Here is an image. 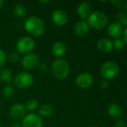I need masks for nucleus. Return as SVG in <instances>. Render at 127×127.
I'll return each instance as SVG.
<instances>
[{
    "label": "nucleus",
    "mask_w": 127,
    "mask_h": 127,
    "mask_svg": "<svg viewBox=\"0 0 127 127\" xmlns=\"http://www.w3.org/2000/svg\"><path fill=\"white\" fill-rule=\"evenodd\" d=\"M51 20L53 23L57 26H64L68 22V18L67 13L64 10L57 9L54 10L51 14Z\"/></svg>",
    "instance_id": "obj_10"
},
{
    "label": "nucleus",
    "mask_w": 127,
    "mask_h": 127,
    "mask_svg": "<svg viewBox=\"0 0 127 127\" xmlns=\"http://www.w3.org/2000/svg\"><path fill=\"white\" fill-rule=\"evenodd\" d=\"M22 127H42V120L39 115L35 113H30L22 118Z\"/></svg>",
    "instance_id": "obj_7"
},
{
    "label": "nucleus",
    "mask_w": 127,
    "mask_h": 127,
    "mask_svg": "<svg viewBox=\"0 0 127 127\" xmlns=\"http://www.w3.org/2000/svg\"><path fill=\"white\" fill-rule=\"evenodd\" d=\"M0 80L5 83H9L13 80V74L9 69H2L0 71Z\"/></svg>",
    "instance_id": "obj_20"
},
{
    "label": "nucleus",
    "mask_w": 127,
    "mask_h": 127,
    "mask_svg": "<svg viewBox=\"0 0 127 127\" xmlns=\"http://www.w3.org/2000/svg\"><path fill=\"white\" fill-rule=\"evenodd\" d=\"M87 22L89 27L96 30H103L108 25V18L103 12L97 10L92 13Z\"/></svg>",
    "instance_id": "obj_3"
},
{
    "label": "nucleus",
    "mask_w": 127,
    "mask_h": 127,
    "mask_svg": "<svg viewBox=\"0 0 127 127\" xmlns=\"http://www.w3.org/2000/svg\"><path fill=\"white\" fill-rule=\"evenodd\" d=\"M7 59L10 63H16L19 59V54L17 51H11L8 54Z\"/></svg>",
    "instance_id": "obj_25"
},
{
    "label": "nucleus",
    "mask_w": 127,
    "mask_h": 127,
    "mask_svg": "<svg viewBox=\"0 0 127 127\" xmlns=\"http://www.w3.org/2000/svg\"><path fill=\"white\" fill-rule=\"evenodd\" d=\"M25 108L21 103L13 104L10 109V115L16 121H18L20 119H22L25 117Z\"/></svg>",
    "instance_id": "obj_13"
},
{
    "label": "nucleus",
    "mask_w": 127,
    "mask_h": 127,
    "mask_svg": "<svg viewBox=\"0 0 127 127\" xmlns=\"http://www.w3.org/2000/svg\"><path fill=\"white\" fill-rule=\"evenodd\" d=\"M77 13L82 20L88 19L92 13V5L89 2L83 1L77 6Z\"/></svg>",
    "instance_id": "obj_11"
},
{
    "label": "nucleus",
    "mask_w": 127,
    "mask_h": 127,
    "mask_svg": "<svg viewBox=\"0 0 127 127\" xmlns=\"http://www.w3.org/2000/svg\"><path fill=\"white\" fill-rule=\"evenodd\" d=\"M108 115L115 119L120 118L123 115V109L121 106L118 103H112L109 106L107 109Z\"/></svg>",
    "instance_id": "obj_16"
},
{
    "label": "nucleus",
    "mask_w": 127,
    "mask_h": 127,
    "mask_svg": "<svg viewBox=\"0 0 127 127\" xmlns=\"http://www.w3.org/2000/svg\"><path fill=\"white\" fill-rule=\"evenodd\" d=\"M119 71L120 67L118 64L112 61H109L103 63L100 70L101 77L106 80H109L116 77L119 74Z\"/></svg>",
    "instance_id": "obj_4"
},
{
    "label": "nucleus",
    "mask_w": 127,
    "mask_h": 127,
    "mask_svg": "<svg viewBox=\"0 0 127 127\" xmlns=\"http://www.w3.org/2000/svg\"><path fill=\"white\" fill-rule=\"evenodd\" d=\"M40 2L42 3V4H48V3L51 2V0H48V1H40Z\"/></svg>",
    "instance_id": "obj_32"
},
{
    "label": "nucleus",
    "mask_w": 127,
    "mask_h": 127,
    "mask_svg": "<svg viewBox=\"0 0 127 127\" xmlns=\"http://www.w3.org/2000/svg\"><path fill=\"white\" fill-rule=\"evenodd\" d=\"M38 68H39V70L41 71V72H42V73H45V72H46L47 71H48V65L45 63H39V65H38Z\"/></svg>",
    "instance_id": "obj_27"
},
{
    "label": "nucleus",
    "mask_w": 127,
    "mask_h": 127,
    "mask_svg": "<svg viewBox=\"0 0 127 127\" xmlns=\"http://www.w3.org/2000/svg\"><path fill=\"white\" fill-rule=\"evenodd\" d=\"M97 48L103 53H109L113 50L112 41L108 38H102L97 41Z\"/></svg>",
    "instance_id": "obj_15"
},
{
    "label": "nucleus",
    "mask_w": 127,
    "mask_h": 127,
    "mask_svg": "<svg viewBox=\"0 0 127 127\" xmlns=\"http://www.w3.org/2000/svg\"><path fill=\"white\" fill-rule=\"evenodd\" d=\"M117 22L121 25L123 27L127 25V13L125 11H121L117 13L116 15Z\"/></svg>",
    "instance_id": "obj_21"
},
{
    "label": "nucleus",
    "mask_w": 127,
    "mask_h": 127,
    "mask_svg": "<svg viewBox=\"0 0 127 127\" xmlns=\"http://www.w3.org/2000/svg\"><path fill=\"white\" fill-rule=\"evenodd\" d=\"M15 93V90L14 88L12 86L10 85H7L2 91V94L4 95V97H11Z\"/></svg>",
    "instance_id": "obj_24"
},
{
    "label": "nucleus",
    "mask_w": 127,
    "mask_h": 127,
    "mask_svg": "<svg viewBox=\"0 0 127 127\" xmlns=\"http://www.w3.org/2000/svg\"><path fill=\"white\" fill-rule=\"evenodd\" d=\"M34 78L30 73L21 72L14 77V84L19 89L29 88L33 83Z\"/></svg>",
    "instance_id": "obj_6"
},
{
    "label": "nucleus",
    "mask_w": 127,
    "mask_h": 127,
    "mask_svg": "<svg viewBox=\"0 0 127 127\" xmlns=\"http://www.w3.org/2000/svg\"><path fill=\"white\" fill-rule=\"evenodd\" d=\"M112 44H113V48H115L117 51H121L122 50L124 46H125V43L123 41L122 38H117L115 39L114 41H112Z\"/></svg>",
    "instance_id": "obj_23"
},
{
    "label": "nucleus",
    "mask_w": 127,
    "mask_h": 127,
    "mask_svg": "<svg viewBox=\"0 0 127 127\" xmlns=\"http://www.w3.org/2000/svg\"><path fill=\"white\" fill-rule=\"evenodd\" d=\"M124 27L120 25L117 22H114L110 23L107 26V34L110 36L112 38L117 39V38H121V36L123 34L124 32Z\"/></svg>",
    "instance_id": "obj_12"
},
{
    "label": "nucleus",
    "mask_w": 127,
    "mask_h": 127,
    "mask_svg": "<svg viewBox=\"0 0 127 127\" xmlns=\"http://www.w3.org/2000/svg\"><path fill=\"white\" fill-rule=\"evenodd\" d=\"M3 4H4V1H1V0H0V9L3 7Z\"/></svg>",
    "instance_id": "obj_33"
},
{
    "label": "nucleus",
    "mask_w": 127,
    "mask_h": 127,
    "mask_svg": "<svg viewBox=\"0 0 127 127\" xmlns=\"http://www.w3.org/2000/svg\"><path fill=\"white\" fill-rule=\"evenodd\" d=\"M95 127V126H92V127Z\"/></svg>",
    "instance_id": "obj_34"
},
{
    "label": "nucleus",
    "mask_w": 127,
    "mask_h": 127,
    "mask_svg": "<svg viewBox=\"0 0 127 127\" xmlns=\"http://www.w3.org/2000/svg\"><path fill=\"white\" fill-rule=\"evenodd\" d=\"M11 127H22V125L18 121H13L11 124Z\"/></svg>",
    "instance_id": "obj_31"
},
{
    "label": "nucleus",
    "mask_w": 127,
    "mask_h": 127,
    "mask_svg": "<svg viewBox=\"0 0 127 127\" xmlns=\"http://www.w3.org/2000/svg\"><path fill=\"white\" fill-rule=\"evenodd\" d=\"M94 83L93 76L88 72H84L79 74L76 78L77 86L82 89H86L90 88Z\"/></svg>",
    "instance_id": "obj_9"
},
{
    "label": "nucleus",
    "mask_w": 127,
    "mask_h": 127,
    "mask_svg": "<svg viewBox=\"0 0 127 127\" xmlns=\"http://www.w3.org/2000/svg\"><path fill=\"white\" fill-rule=\"evenodd\" d=\"M38 106H39V103L36 100L30 99L26 102V103L24 106L25 108V110L27 109L29 112H32V111H34L35 109H36L38 108Z\"/></svg>",
    "instance_id": "obj_22"
},
{
    "label": "nucleus",
    "mask_w": 127,
    "mask_h": 127,
    "mask_svg": "<svg viewBox=\"0 0 127 127\" xmlns=\"http://www.w3.org/2000/svg\"><path fill=\"white\" fill-rule=\"evenodd\" d=\"M39 115L42 117H49L54 112V108L50 104H44L42 105L38 109Z\"/></svg>",
    "instance_id": "obj_18"
},
{
    "label": "nucleus",
    "mask_w": 127,
    "mask_h": 127,
    "mask_svg": "<svg viewBox=\"0 0 127 127\" xmlns=\"http://www.w3.org/2000/svg\"><path fill=\"white\" fill-rule=\"evenodd\" d=\"M13 12L16 16H17L18 18H21V19L25 17L27 13L25 6L22 4H15L13 7Z\"/></svg>",
    "instance_id": "obj_19"
},
{
    "label": "nucleus",
    "mask_w": 127,
    "mask_h": 127,
    "mask_svg": "<svg viewBox=\"0 0 127 127\" xmlns=\"http://www.w3.org/2000/svg\"><path fill=\"white\" fill-rule=\"evenodd\" d=\"M122 36H123V38H122L123 41L124 42V43H125V44H127V28H124Z\"/></svg>",
    "instance_id": "obj_30"
},
{
    "label": "nucleus",
    "mask_w": 127,
    "mask_h": 127,
    "mask_svg": "<svg viewBox=\"0 0 127 127\" xmlns=\"http://www.w3.org/2000/svg\"><path fill=\"white\" fill-rule=\"evenodd\" d=\"M74 31L78 37H84L89 33V25L86 20H80L74 25Z\"/></svg>",
    "instance_id": "obj_14"
},
{
    "label": "nucleus",
    "mask_w": 127,
    "mask_h": 127,
    "mask_svg": "<svg viewBox=\"0 0 127 127\" xmlns=\"http://www.w3.org/2000/svg\"><path fill=\"white\" fill-rule=\"evenodd\" d=\"M39 58L35 54H25L21 60L22 66L26 70H32L38 66Z\"/></svg>",
    "instance_id": "obj_8"
},
{
    "label": "nucleus",
    "mask_w": 127,
    "mask_h": 127,
    "mask_svg": "<svg viewBox=\"0 0 127 127\" xmlns=\"http://www.w3.org/2000/svg\"><path fill=\"white\" fill-rule=\"evenodd\" d=\"M67 51L65 45L62 42H56L52 46V53L57 57H63Z\"/></svg>",
    "instance_id": "obj_17"
},
{
    "label": "nucleus",
    "mask_w": 127,
    "mask_h": 127,
    "mask_svg": "<svg viewBox=\"0 0 127 127\" xmlns=\"http://www.w3.org/2000/svg\"><path fill=\"white\" fill-rule=\"evenodd\" d=\"M6 54L4 51L0 49V68H2L6 63Z\"/></svg>",
    "instance_id": "obj_26"
},
{
    "label": "nucleus",
    "mask_w": 127,
    "mask_h": 127,
    "mask_svg": "<svg viewBox=\"0 0 127 127\" xmlns=\"http://www.w3.org/2000/svg\"><path fill=\"white\" fill-rule=\"evenodd\" d=\"M114 127H127V124L123 120H118L117 121L115 124H114Z\"/></svg>",
    "instance_id": "obj_28"
},
{
    "label": "nucleus",
    "mask_w": 127,
    "mask_h": 127,
    "mask_svg": "<svg viewBox=\"0 0 127 127\" xmlns=\"http://www.w3.org/2000/svg\"><path fill=\"white\" fill-rule=\"evenodd\" d=\"M109 80H103V81H101V83H100V87L103 89H106L109 88Z\"/></svg>",
    "instance_id": "obj_29"
},
{
    "label": "nucleus",
    "mask_w": 127,
    "mask_h": 127,
    "mask_svg": "<svg viewBox=\"0 0 127 127\" xmlns=\"http://www.w3.org/2000/svg\"><path fill=\"white\" fill-rule=\"evenodd\" d=\"M35 45V42L31 37L23 36L17 41L16 48L19 54H28L34 49Z\"/></svg>",
    "instance_id": "obj_5"
},
{
    "label": "nucleus",
    "mask_w": 127,
    "mask_h": 127,
    "mask_svg": "<svg viewBox=\"0 0 127 127\" xmlns=\"http://www.w3.org/2000/svg\"><path fill=\"white\" fill-rule=\"evenodd\" d=\"M51 71L54 76L57 79L64 80L69 74L70 72L69 64L65 60L63 59L56 60L51 65Z\"/></svg>",
    "instance_id": "obj_2"
},
{
    "label": "nucleus",
    "mask_w": 127,
    "mask_h": 127,
    "mask_svg": "<svg viewBox=\"0 0 127 127\" xmlns=\"http://www.w3.org/2000/svg\"></svg>",
    "instance_id": "obj_36"
},
{
    "label": "nucleus",
    "mask_w": 127,
    "mask_h": 127,
    "mask_svg": "<svg viewBox=\"0 0 127 127\" xmlns=\"http://www.w3.org/2000/svg\"><path fill=\"white\" fill-rule=\"evenodd\" d=\"M25 30L31 35L35 37L40 36L45 31L44 22L36 16H31L28 17L24 22Z\"/></svg>",
    "instance_id": "obj_1"
},
{
    "label": "nucleus",
    "mask_w": 127,
    "mask_h": 127,
    "mask_svg": "<svg viewBox=\"0 0 127 127\" xmlns=\"http://www.w3.org/2000/svg\"><path fill=\"white\" fill-rule=\"evenodd\" d=\"M0 127H1V125H0Z\"/></svg>",
    "instance_id": "obj_35"
}]
</instances>
